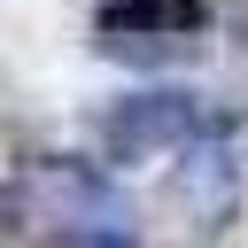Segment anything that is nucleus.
Returning a JSON list of instances; mask_svg holds the SVG:
<instances>
[{"mask_svg":"<svg viewBox=\"0 0 248 248\" xmlns=\"http://www.w3.org/2000/svg\"><path fill=\"white\" fill-rule=\"evenodd\" d=\"M101 54L155 70V62H194V39H101Z\"/></svg>","mask_w":248,"mask_h":248,"instance_id":"5","label":"nucleus"},{"mask_svg":"<svg viewBox=\"0 0 248 248\" xmlns=\"http://www.w3.org/2000/svg\"><path fill=\"white\" fill-rule=\"evenodd\" d=\"M23 194H31V217H46V225H78L85 240H124V194L93 170V163H39V170H23Z\"/></svg>","mask_w":248,"mask_h":248,"instance_id":"2","label":"nucleus"},{"mask_svg":"<svg viewBox=\"0 0 248 248\" xmlns=\"http://www.w3.org/2000/svg\"><path fill=\"white\" fill-rule=\"evenodd\" d=\"M202 132V108L186 85H147V93H124L101 108V155L108 163H155L170 147H186Z\"/></svg>","mask_w":248,"mask_h":248,"instance_id":"1","label":"nucleus"},{"mask_svg":"<svg viewBox=\"0 0 248 248\" xmlns=\"http://www.w3.org/2000/svg\"><path fill=\"white\" fill-rule=\"evenodd\" d=\"M202 0H108L93 16L101 39H194L202 31Z\"/></svg>","mask_w":248,"mask_h":248,"instance_id":"4","label":"nucleus"},{"mask_svg":"<svg viewBox=\"0 0 248 248\" xmlns=\"http://www.w3.org/2000/svg\"><path fill=\"white\" fill-rule=\"evenodd\" d=\"M78 248H132V240H78Z\"/></svg>","mask_w":248,"mask_h":248,"instance_id":"6","label":"nucleus"},{"mask_svg":"<svg viewBox=\"0 0 248 248\" xmlns=\"http://www.w3.org/2000/svg\"><path fill=\"white\" fill-rule=\"evenodd\" d=\"M178 202H186V217H194L202 232H217V225L232 217V202H240V155H232L225 132H209V140L178 163Z\"/></svg>","mask_w":248,"mask_h":248,"instance_id":"3","label":"nucleus"}]
</instances>
